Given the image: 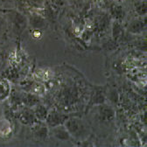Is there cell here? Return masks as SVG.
Segmentation results:
<instances>
[{
	"instance_id": "6da1fadb",
	"label": "cell",
	"mask_w": 147,
	"mask_h": 147,
	"mask_svg": "<svg viewBox=\"0 0 147 147\" xmlns=\"http://www.w3.org/2000/svg\"><path fill=\"white\" fill-rule=\"evenodd\" d=\"M64 126L71 138L78 140H84L90 134V129L87 123L78 117H69L64 123Z\"/></svg>"
},
{
	"instance_id": "7a4b0ae2",
	"label": "cell",
	"mask_w": 147,
	"mask_h": 147,
	"mask_svg": "<svg viewBox=\"0 0 147 147\" xmlns=\"http://www.w3.org/2000/svg\"><path fill=\"white\" fill-rule=\"evenodd\" d=\"M6 15L8 18V20L11 22V24L13 26L14 31H16L18 33H20L28 24L27 17L25 14L21 13L20 11L10 10L7 11Z\"/></svg>"
},
{
	"instance_id": "3957f363",
	"label": "cell",
	"mask_w": 147,
	"mask_h": 147,
	"mask_svg": "<svg viewBox=\"0 0 147 147\" xmlns=\"http://www.w3.org/2000/svg\"><path fill=\"white\" fill-rule=\"evenodd\" d=\"M69 117V115L60 111L57 109H51L50 110H48V114L47 116L45 123L48 128H53L61 124H64V123Z\"/></svg>"
},
{
	"instance_id": "277c9868",
	"label": "cell",
	"mask_w": 147,
	"mask_h": 147,
	"mask_svg": "<svg viewBox=\"0 0 147 147\" xmlns=\"http://www.w3.org/2000/svg\"><path fill=\"white\" fill-rule=\"evenodd\" d=\"M28 24L33 30H44L48 26V20L39 11H31L27 17Z\"/></svg>"
},
{
	"instance_id": "5b68a950",
	"label": "cell",
	"mask_w": 147,
	"mask_h": 147,
	"mask_svg": "<svg viewBox=\"0 0 147 147\" xmlns=\"http://www.w3.org/2000/svg\"><path fill=\"white\" fill-rule=\"evenodd\" d=\"M18 120L25 125L31 126L38 121L35 117L32 108H31V107H27V106L21 104L18 106Z\"/></svg>"
},
{
	"instance_id": "8992f818",
	"label": "cell",
	"mask_w": 147,
	"mask_h": 147,
	"mask_svg": "<svg viewBox=\"0 0 147 147\" xmlns=\"http://www.w3.org/2000/svg\"><path fill=\"white\" fill-rule=\"evenodd\" d=\"M33 137L40 141H45L49 136V128L45 122L37 121L30 126Z\"/></svg>"
},
{
	"instance_id": "52a82bcc",
	"label": "cell",
	"mask_w": 147,
	"mask_h": 147,
	"mask_svg": "<svg viewBox=\"0 0 147 147\" xmlns=\"http://www.w3.org/2000/svg\"><path fill=\"white\" fill-rule=\"evenodd\" d=\"M98 106V119L102 123H109L115 118V110L112 107L104 103Z\"/></svg>"
},
{
	"instance_id": "ba28073f",
	"label": "cell",
	"mask_w": 147,
	"mask_h": 147,
	"mask_svg": "<svg viewBox=\"0 0 147 147\" xmlns=\"http://www.w3.org/2000/svg\"><path fill=\"white\" fill-rule=\"evenodd\" d=\"M49 135H51L54 138H56L57 140L62 141V142L69 141L71 138V136L68 133L64 124H61V125L55 126L53 128H49Z\"/></svg>"
},
{
	"instance_id": "9c48e42d",
	"label": "cell",
	"mask_w": 147,
	"mask_h": 147,
	"mask_svg": "<svg viewBox=\"0 0 147 147\" xmlns=\"http://www.w3.org/2000/svg\"><path fill=\"white\" fill-rule=\"evenodd\" d=\"M105 99H106V91L104 90V88L96 86L95 87L94 90L92 91V96H91L89 105H99L104 103Z\"/></svg>"
},
{
	"instance_id": "30bf717a",
	"label": "cell",
	"mask_w": 147,
	"mask_h": 147,
	"mask_svg": "<svg viewBox=\"0 0 147 147\" xmlns=\"http://www.w3.org/2000/svg\"><path fill=\"white\" fill-rule=\"evenodd\" d=\"M39 102H40V96L30 93V92H26V91L21 92V103L23 105L32 108Z\"/></svg>"
},
{
	"instance_id": "8fae6325",
	"label": "cell",
	"mask_w": 147,
	"mask_h": 147,
	"mask_svg": "<svg viewBox=\"0 0 147 147\" xmlns=\"http://www.w3.org/2000/svg\"><path fill=\"white\" fill-rule=\"evenodd\" d=\"M145 27H146V23L144 20L135 18V20H131L129 23L126 30L128 32H130L131 34H139L140 32L145 30Z\"/></svg>"
},
{
	"instance_id": "7c38bea8",
	"label": "cell",
	"mask_w": 147,
	"mask_h": 147,
	"mask_svg": "<svg viewBox=\"0 0 147 147\" xmlns=\"http://www.w3.org/2000/svg\"><path fill=\"white\" fill-rule=\"evenodd\" d=\"M23 89L24 91L30 92V93L38 95V96H42L46 93V88L43 84L38 82H27L26 85H23Z\"/></svg>"
},
{
	"instance_id": "4fadbf2b",
	"label": "cell",
	"mask_w": 147,
	"mask_h": 147,
	"mask_svg": "<svg viewBox=\"0 0 147 147\" xmlns=\"http://www.w3.org/2000/svg\"><path fill=\"white\" fill-rule=\"evenodd\" d=\"M109 15L114 20L121 22L125 17V11L121 5L112 4L109 6Z\"/></svg>"
},
{
	"instance_id": "5bb4252c",
	"label": "cell",
	"mask_w": 147,
	"mask_h": 147,
	"mask_svg": "<svg viewBox=\"0 0 147 147\" xmlns=\"http://www.w3.org/2000/svg\"><path fill=\"white\" fill-rule=\"evenodd\" d=\"M32 109L36 119L40 122H45L47 116L48 114V109L46 107V105L42 104L41 102H39L38 104L32 107Z\"/></svg>"
},
{
	"instance_id": "9a60e30c",
	"label": "cell",
	"mask_w": 147,
	"mask_h": 147,
	"mask_svg": "<svg viewBox=\"0 0 147 147\" xmlns=\"http://www.w3.org/2000/svg\"><path fill=\"white\" fill-rule=\"evenodd\" d=\"M10 95H11L10 83L5 79H0V102L5 100Z\"/></svg>"
},
{
	"instance_id": "2e32d148",
	"label": "cell",
	"mask_w": 147,
	"mask_h": 147,
	"mask_svg": "<svg viewBox=\"0 0 147 147\" xmlns=\"http://www.w3.org/2000/svg\"><path fill=\"white\" fill-rule=\"evenodd\" d=\"M123 33V31L121 26V22L117 20H114L112 23V37L114 40L117 41L119 39H121Z\"/></svg>"
},
{
	"instance_id": "e0dca14e",
	"label": "cell",
	"mask_w": 147,
	"mask_h": 147,
	"mask_svg": "<svg viewBox=\"0 0 147 147\" xmlns=\"http://www.w3.org/2000/svg\"><path fill=\"white\" fill-rule=\"evenodd\" d=\"M135 11L138 16H145L146 15V2L141 1L135 5Z\"/></svg>"
},
{
	"instance_id": "ac0fdd59",
	"label": "cell",
	"mask_w": 147,
	"mask_h": 147,
	"mask_svg": "<svg viewBox=\"0 0 147 147\" xmlns=\"http://www.w3.org/2000/svg\"><path fill=\"white\" fill-rule=\"evenodd\" d=\"M67 0H52L53 4H54L56 6L60 7V6H62L65 3H66Z\"/></svg>"
},
{
	"instance_id": "d6986e66",
	"label": "cell",
	"mask_w": 147,
	"mask_h": 147,
	"mask_svg": "<svg viewBox=\"0 0 147 147\" xmlns=\"http://www.w3.org/2000/svg\"><path fill=\"white\" fill-rule=\"evenodd\" d=\"M8 4H11V0H0V6H6Z\"/></svg>"
},
{
	"instance_id": "ffe728a7",
	"label": "cell",
	"mask_w": 147,
	"mask_h": 147,
	"mask_svg": "<svg viewBox=\"0 0 147 147\" xmlns=\"http://www.w3.org/2000/svg\"><path fill=\"white\" fill-rule=\"evenodd\" d=\"M5 24V18L2 16V14L0 13V29H1V27L4 26Z\"/></svg>"
}]
</instances>
